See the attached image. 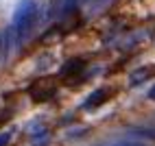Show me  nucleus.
<instances>
[{"mask_svg":"<svg viewBox=\"0 0 155 146\" xmlns=\"http://www.w3.org/2000/svg\"><path fill=\"white\" fill-rule=\"evenodd\" d=\"M103 98H107V94H105V92H96L94 96H92V98L85 102V107H96V105H98V102H101Z\"/></svg>","mask_w":155,"mask_h":146,"instance_id":"f257e3e1","label":"nucleus"},{"mask_svg":"<svg viewBox=\"0 0 155 146\" xmlns=\"http://www.w3.org/2000/svg\"><path fill=\"white\" fill-rule=\"evenodd\" d=\"M111 146H147V144H142V142H116Z\"/></svg>","mask_w":155,"mask_h":146,"instance_id":"f03ea898","label":"nucleus"}]
</instances>
